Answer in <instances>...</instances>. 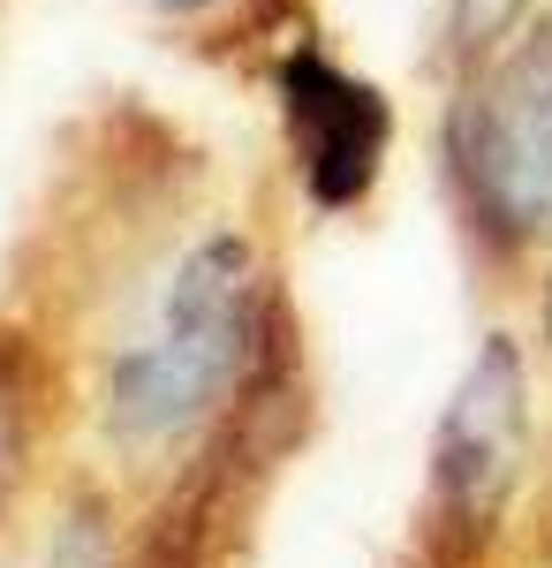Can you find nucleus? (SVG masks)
Instances as JSON below:
<instances>
[{
  "label": "nucleus",
  "mask_w": 552,
  "mask_h": 568,
  "mask_svg": "<svg viewBox=\"0 0 552 568\" xmlns=\"http://www.w3.org/2000/svg\"><path fill=\"white\" fill-rule=\"evenodd\" d=\"M31 334L61 364L76 478L122 508L160 500L280 372H296V311L243 213L197 205V152L144 114H106L61 220H39Z\"/></svg>",
  "instance_id": "f257e3e1"
},
{
  "label": "nucleus",
  "mask_w": 552,
  "mask_h": 568,
  "mask_svg": "<svg viewBox=\"0 0 552 568\" xmlns=\"http://www.w3.org/2000/svg\"><path fill=\"white\" fill-rule=\"evenodd\" d=\"M447 182L469 235L492 258L552 243V8L522 39L454 77Z\"/></svg>",
  "instance_id": "f03ea898"
},
{
  "label": "nucleus",
  "mask_w": 552,
  "mask_h": 568,
  "mask_svg": "<svg viewBox=\"0 0 552 568\" xmlns=\"http://www.w3.org/2000/svg\"><path fill=\"white\" fill-rule=\"evenodd\" d=\"M530 478V379L508 334H484L462 387L431 433L425 485V568H484L508 508Z\"/></svg>",
  "instance_id": "7ed1b4c3"
},
{
  "label": "nucleus",
  "mask_w": 552,
  "mask_h": 568,
  "mask_svg": "<svg viewBox=\"0 0 552 568\" xmlns=\"http://www.w3.org/2000/svg\"><path fill=\"white\" fill-rule=\"evenodd\" d=\"M280 91V130H288V168L318 213H356L386 175L393 152V106L379 84L348 77L334 53L296 39L273 61Z\"/></svg>",
  "instance_id": "20e7f679"
},
{
  "label": "nucleus",
  "mask_w": 552,
  "mask_h": 568,
  "mask_svg": "<svg viewBox=\"0 0 552 568\" xmlns=\"http://www.w3.org/2000/svg\"><path fill=\"white\" fill-rule=\"evenodd\" d=\"M61 439H69L61 364L31 334V318H0V530H16L23 508L45 493Z\"/></svg>",
  "instance_id": "39448f33"
},
{
  "label": "nucleus",
  "mask_w": 552,
  "mask_h": 568,
  "mask_svg": "<svg viewBox=\"0 0 552 568\" xmlns=\"http://www.w3.org/2000/svg\"><path fill=\"white\" fill-rule=\"evenodd\" d=\"M538 16H545V0H447V23H439L447 45H439V53H447V69L462 77L484 53H500L508 39H522Z\"/></svg>",
  "instance_id": "423d86ee"
},
{
  "label": "nucleus",
  "mask_w": 552,
  "mask_h": 568,
  "mask_svg": "<svg viewBox=\"0 0 552 568\" xmlns=\"http://www.w3.org/2000/svg\"><path fill=\"white\" fill-rule=\"evenodd\" d=\"M136 8H152V16H167V23H205V16L235 8V0H136Z\"/></svg>",
  "instance_id": "0eeeda50"
},
{
  "label": "nucleus",
  "mask_w": 552,
  "mask_h": 568,
  "mask_svg": "<svg viewBox=\"0 0 552 568\" xmlns=\"http://www.w3.org/2000/svg\"><path fill=\"white\" fill-rule=\"evenodd\" d=\"M538 546L552 554V463H545V485H538Z\"/></svg>",
  "instance_id": "6e6552de"
},
{
  "label": "nucleus",
  "mask_w": 552,
  "mask_h": 568,
  "mask_svg": "<svg viewBox=\"0 0 552 568\" xmlns=\"http://www.w3.org/2000/svg\"><path fill=\"white\" fill-rule=\"evenodd\" d=\"M538 334H545V356H552V273H545V304H538Z\"/></svg>",
  "instance_id": "1a4fd4ad"
}]
</instances>
